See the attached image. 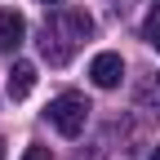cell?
<instances>
[{
  "label": "cell",
  "instance_id": "cell-1",
  "mask_svg": "<svg viewBox=\"0 0 160 160\" xmlns=\"http://www.w3.org/2000/svg\"><path fill=\"white\" fill-rule=\"evenodd\" d=\"M93 36V18L85 13V9H58V13H49V22H45V31H40V53L49 58L53 67H62L67 58H71V49L80 45V40H89Z\"/></svg>",
  "mask_w": 160,
  "mask_h": 160
},
{
  "label": "cell",
  "instance_id": "cell-2",
  "mask_svg": "<svg viewBox=\"0 0 160 160\" xmlns=\"http://www.w3.org/2000/svg\"><path fill=\"white\" fill-rule=\"evenodd\" d=\"M45 120H49L62 138H80L85 125H89V102H85V93H58V98H49Z\"/></svg>",
  "mask_w": 160,
  "mask_h": 160
},
{
  "label": "cell",
  "instance_id": "cell-3",
  "mask_svg": "<svg viewBox=\"0 0 160 160\" xmlns=\"http://www.w3.org/2000/svg\"><path fill=\"white\" fill-rule=\"evenodd\" d=\"M120 76H125L120 53H98L93 62H89V80H93L98 89H116V85H120Z\"/></svg>",
  "mask_w": 160,
  "mask_h": 160
},
{
  "label": "cell",
  "instance_id": "cell-4",
  "mask_svg": "<svg viewBox=\"0 0 160 160\" xmlns=\"http://www.w3.org/2000/svg\"><path fill=\"white\" fill-rule=\"evenodd\" d=\"M36 89V67L31 62H22V58H18V62L5 71V93L13 98V102H22V98Z\"/></svg>",
  "mask_w": 160,
  "mask_h": 160
},
{
  "label": "cell",
  "instance_id": "cell-5",
  "mask_svg": "<svg viewBox=\"0 0 160 160\" xmlns=\"http://www.w3.org/2000/svg\"><path fill=\"white\" fill-rule=\"evenodd\" d=\"M22 40H27V18L18 9H0V53L18 49Z\"/></svg>",
  "mask_w": 160,
  "mask_h": 160
},
{
  "label": "cell",
  "instance_id": "cell-6",
  "mask_svg": "<svg viewBox=\"0 0 160 160\" xmlns=\"http://www.w3.org/2000/svg\"><path fill=\"white\" fill-rule=\"evenodd\" d=\"M138 107L160 116V80H147V85H138Z\"/></svg>",
  "mask_w": 160,
  "mask_h": 160
},
{
  "label": "cell",
  "instance_id": "cell-7",
  "mask_svg": "<svg viewBox=\"0 0 160 160\" xmlns=\"http://www.w3.org/2000/svg\"><path fill=\"white\" fill-rule=\"evenodd\" d=\"M142 40H147V45H151V49L160 53V9H156V13L147 18V27H142Z\"/></svg>",
  "mask_w": 160,
  "mask_h": 160
},
{
  "label": "cell",
  "instance_id": "cell-8",
  "mask_svg": "<svg viewBox=\"0 0 160 160\" xmlns=\"http://www.w3.org/2000/svg\"><path fill=\"white\" fill-rule=\"evenodd\" d=\"M22 160H49V147H27Z\"/></svg>",
  "mask_w": 160,
  "mask_h": 160
},
{
  "label": "cell",
  "instance_id": "cell-9",
  "mask_svg": "<svg viewBox=\"0 0 160 160\" xmlns=\"http://www.w3.org/2000/svg\"><path fill=\"white\" fill-rule=\"evenodd\" d=\"M0 160H5V138H0Z\"/></svg>",
  "mask_w": 160,
  "mask_h": 160
},
{
  "label": "cell",
  "instance_id": "cell-10",
  "mask_svg": "<svg viewBox=\"0 0 160 160\" xmlns=\"http://www.w3.org/2000/svg\"><path fill=\"white\" fill-rule=\"evenodd\" d=\"M151 160H160V147H156V151H151Z\"/></svg>",
  "mask_w": 160,
  "mask_h": 160
},
{
  "label": "cell",
  "instance_id": "cell-11",
  "mask_svg": "<svg viewBox=\"0 0 160 160\" xmlns=\"http://www.w3.org/2000/svg\"><path fill=\"white\" fill-rule=\"evenodd\" d=\"M45 5H58V0H45Z\"/></svg>",
  "mask_w": 160,
  "mask_h": 160
},
{
  "label": "cell",
  "instance_id": "cell-12",
  "mask_svg": "<svg viewBox=\"0 0 160 160\" xmlns=\"http://www.w3.org/2000/svg\"><path fill=\"white\" fill-rule=\"evenodd\" d=\"M151 5H156V9H160V0H151Z\"/></svg>",
  "mask_w": 160,
  "mask_h": 160
}]
</instances>
